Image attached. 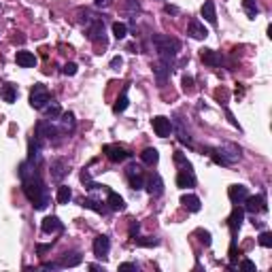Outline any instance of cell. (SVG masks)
<instances>
[{
    "label": "cell",
    "instance_id": "cell-1",
    "mask_svg": "<svg viewBox=\"0 0 272 272\" xmlns=\"http://www.w3.org/2000/svg\"><path fill=\"white\" fill-rule=\"evenodd\" d=\"M41 166H32L28 159L21 162L17 168V174L21 179V189H23V196L30 200V204L34 206L36 211H45L51 202V196H49V187L45 185V181L41 179V172H38Z\"/></svg>",
    "mask_w": 272,
    "mask_h": 272
},
{
    "label": "cell",
    "instance_id": "cell-2",
    "mask_svg": "<svg viewBox=\"0 0 272 272\" xmlns=\"http://www.w3.org/2000/svg\"><path fill=\"white\" fill-rule=\"evenodd\" d=\"M151 41H153V47H155L159 60H170V62H174L177 53L181 51V43L177 41V38H172V36L153 34V38H151Z\"/></svg>",
    "mask_w": 272,
    "mask_h": 272
},
{
    "label": "cell",
    "instance_id": "cell-3",
    "mask_svg": "<svg viewBox=\"0 0 272 272\" xmlns=\"http://www.w3.org/2000/svg\"><path fill=\"white\" fill-rule=\"evenodd\" d=\"M211 157H213V162L219 166H232L241 159V147L234 145V142H226V145L213 149Z\"/></svg>",
    "mask_w": 272,
    "mask_h": 272
},
{
    "label": "cell",
    "instance_id": "cell-4",
    "mask_svg": "<svg viewBox=\"0 0 272 272\" xmlns=\"http://www.w3.org/2000/svg\"><path fill=\"white\" fill-rule=\"evenodd\" d=\"M64 132L60 130V126L58 124H53L51 119H41V122L36 124V132H34V136L38 140H49V142H55L58 140V136H62Z\"/></svg>",
    "mask_w": 272,
    "mask_h": 272
},
{
    "label": "cell",
    "instance_id": "cell-5",
    "mask_svg": "<svg viewBox=\"0 0 272 272\" xmlns=\"http://www.w3.org/2000/svg\"><path fill=\"white\" fill-rule=\"evenodd\" d=\"M85 36L90 38L92 43H102V47L107 45V38H105V17H96L85 23Z\"/></svg>",
    "mask_w": 272,
    "mask_h": 272
},
{
    "label": "cell",
    "instance_id": "cell-6",
    "mask_svg": "<svg viewBox=\"0 0 272 272\" xmlns=\"http://www.w3.org/2000/svg\"><path fill=\"white\" fill-rule=\"evenodd\" d=\"M49 100H51V94H49V90H47V85H43V83L32 85V90H30V107L32 109L43 111Z\"/></svg>",
    "mask_w": 272,
    "mask_h": 272
},
{
    "label": "cell",
    "instance_id": "cell-7",
    "mask_svg": "<svg viewBox=\"0 0 272 272\" xmlns=\"http://www.w3.org/2000/svg\"><path fill=\"white\" fill-rule=\"evenodd\" d=\"M102 153L107 155V159H111L113 164H122L126 159H132V151H128L126 147L122 145H105L102 147Z\"/></svg>",
    "mask_w": 272,
    "mask_h": 272
},
{
    "label": "cell",
    "instance_id": "cell-8",
    "mask_svg": "<svg viewBox=\"0 0 272 272\" xmlns=\"http://www.w3.org/2000/svg\"><path fill=\"white\" fill-rule=\"evenodd\" d=\"M126 179H128V183H130V187L136 189V191L145 187V174H142V168L136 162H132L126 168Z\"/></svg>",
    "mask_w": 272,
    "mask_h": 272
},
{
    "label": "cell",
    "instance_id": "cell-9",
    "mask_svg": "<svg viewBox=\"0 0 272 272\" xmlns=\"http://www.w3.org/2000/svg\"><path fill=\"white\" fill-rule=\"evenodd\" d=\"M245 213H251V215H255V213H266L268 211V204H266V194H258V196H247V200H245Z\"/></svg>",
    "mask_w": 272,
    "mask_h": 272
},
{
    "label": "cell",
    "instance_id": "cell-10",
    "mask_svg": "<svg viewBox=\"0 0 272 272\" xmlns=\"http://www.w3.org/2000/svg\"><path fill=\"white\" fill-rule=\"evenodd\" d=\"M245 221V209H241V204H234V211H232L230 219H228V226H230V234H232V241L236 243V236H238V230H241Z\"/></svg>",
    "mask_w": 272,
    "mask_h": 272
},
{
    "label": "cell",
    "instance_id": "cell-11",
    "mask_svg": "<svg viewBox=\"0 0 272 272\" xmlns=\"http://www.w3.org/2000/svg\"><path fill=\"white\" fill-rule=\"evenodd\" d=\"M28 162L32 166H41V162H43V142L38 140L36 136H32L28 142Z\"/></svg>",
    "mask_w": 272,
    "mask_h": 272
},
{
    "label": "cell",
    "instance_id": "cell-12",
    "mask_svg": "<svg viewBox=\"0 0 272 272\" xmlns=\"http://www.w3.org/2000/svg\"><path fill=\"white\" fill-rule=\"evenodd\" d=\"M177 185L187 189V187H196V174H194V166H183L177 172Z\"/></svg>",
    "mask_w": 272,
    "mask_h": 272
},
{
    "label": "cell",
    "instance_id": "cell-13",
    "mask_svg": "<svg viewBox=\"0 0 272 272\" xmlns=\"http://www.w3.org/2000/svg\"><path fill=\"white\" fill-rule=\"evenodd\" d=\"M172 64H174V62H170V60H159L155 66H153V75H155V81H157L159 87H162V85L168 81V77H170Z\"/></svg>",
    "mask_w": 272,
    "mask_h": 272
},
{
    "label": "cell",
    "instance_id": "cell-14",
    "mask_svg": "<svg viewBox=\"0 0 272 272\" xmlns=\"http://www.w3.org/2000/svg\"><path fill=\"white\" fill-rule=\"evenodd\" d=\"M111 251V238L107 234H100L94 238V255L98 260H107Z\"/></svg>",
    "mask_w": 272,
    "mask_h": 272
},
{
    "label": "cell",
    "instance_id": "cell-15",
    "mask_svg": "<svg viewBox=\"0 0 272 272\" xmlns=\"http://www.w3.org/2000/svg\"><path fill=\"white\" fill-rule=\"evenodd\" d=\"M151 126H153V132L157 136H162V138L170 136V132H172V122L168 117H164V115H157V117L151 119Z\"/></svg>",
    "mask_w": 272,
    "mask_h": 272
},
{
    "label": "cell",
    "instance_id": "cell-16",
    "mask_svg": "<svg viewBox=\"0 0 272 272\" xmlns=\"http://www.w3.org/2000/svg\"><path fill=\"white\" fill-rule=\"evenodd\" d=\"M49 172H51V179L60 183V181L68 174V159H64V157L53 159V162H51V168H49Z\"/></svg>",
    "mask_w": 272,
    "mask_h": 272
},
{
    "label": "cell",
    "instance_id": "cell-17",
    "mask_svg": "<svg viewBox=\"0 0 272 272\" xmlns=\"http://www.w3.org/2000/svg\"><path fill=\"white\" fill-rule=\"evenodd\" d=\"M145 187H147V191H149V194L153 196V198H159V196L164 194V179L159 177L157 172L149 174V179H147V185H145Z\"/></svg>",
    "mask_w": 272,
    "mask_h": 272
},
{
    "label": "cell",
    "instance_id": "cell-18",
    "mask_svg": "<svg viewBox=\"0 0 272 272\" xmlns=\"http://www.w3.org/2000/svg\"><path fill=\"white\" fill-rule=\"evenodd\" d=\"M41 230H43V234H60V232H64V223L55 215H51V217L43 219Z\"/></svg>",
    "mask_w": 272,
    "mask_h": 272
},
{
    "label": "cell",
    "instance_id": "cell-19",
    "mask_svg": "<svg viewBox=\"0 0 272 272\" xmlns=\"http://www.w3.org/2000/svg\"><path fill=\"white\" fill-rule=\"evenodd\" d=\"M107 191V206H109V211H117V213H122L126 211V202H124V198L117 194V191L113 189H105Z\"/></svg>",
    "mask_w": 272,
    "mask_h": 272
},
{
    "label": "cell",
    "instance_id": "cell-20",
    "mask_svg": "<svg viewBox=\"0 0 272 272\" xmlns=\"http://www.w3.org/2000/svg\"><path fill=\"white\" fill-rule=\"evenodd\" d=\"M187 34L191 38H196V41H204V38L209 36V30L204 28V23L200 19H191L189 26H187Z\"/></svg>",
    "mask_w": 272,
    "mask_h": 272
},
{
    "label": "cell",
    "instance_id": "cell-21",
    "mask_svg": "<svg viewBox=\"0 0 272 272\" xmlns=\"http://www.w3.org/2000/svg\"><path fill=\"white\" fill-rule=\"evenodd\" d=\"M247 196H249V189L245 185H230V189H228V198L232 204H243Z\"/></svg>",
    "mask_w": 272,
    "mask_h": 272
},
{
    "label": "cell",
    "instance_id": "cell-22",
    "mask_svg": "<svg viewBox=\"0 0 272 272\" xmlns=\"http://www.w3.org/2000/svg\"><path fill=\"white\" fill-rule=\"evenodd\" d=\"M81 206H83V209H90L94 213H98V215H107L109 213L107 202H102V200H98V198H83Z\"/></svg>",
    "mask_w": 272,
    "mask_h": 272
},
{
    "label": "cell",
    "instance_id": "cell-23",
    "mask_svg": "<svg viewBox=\"0 0 272 272\" xmlns=\"http://www.w3.org/2000/svg\"><path fill=\"white\" fill-rule=\"evenodd\" d=\"M60 130L64 134H73L75 128H77V122H75V113H70V111H66V113L60 115Z\"/></svg>",
    "mask_w": 272,
    "mask_h": 272
},
{
    "label": "cell",
    "instance_id": "cell-24",
    "mask_svg": "<svg viewBox=\"0 0 272 272\" xmlns=\"http://www.w3.org/2000/svg\"><path fill=\"white\" fill-rule=\"evenodd\" d=\"M15 62H17V66H21V68H34L38 60H36V55L30 51H17L15 53Z\"/></svg>",
    "mask_w": 272,
    "mask_h": 272
},
{
    "label": "cell",
    "instance_id": "cell-25",
    "mask_svg": "<svg viewBox=\"0 0 272 272\" xmlns=\"http://www.w3.org/2000/svg\"><path fill=\"white\" fill-rule=\"evenodd\" d=\"M81 262H83V255H81V253H79V251H68V253L62 255L60 266H62V268H75V266H79Z\"/></svg>",
    "mask_w": 272,
    "mask_h": 272
},
{
    "label": "cell",
    "instance_id": "cell-26",
    "mask_svg": "<svg viewBox=\"0 0 272 272\" xmlns=\"http://www.w3.org/2000/svg\"><path fill=\"white\" fill-rule=\"evenodd\" d=\"M181 204L185 206L189 213H198L200 209H202V204H200V198L194 196V194H183V196H181Z\"/></svg>",
    "mask_w": 272,
    "mask_h": 272
},
{
    "label": "cell",
    "instance_id": "cell-27",
    "mask_svg": "<svg viewBox=\"0 0 272 272\" xmlns=\"http://www.w3.org/2000/svg\"><path fill=\"white\" fill-rule=\"evenodd\" d=\"M200 13H202V17L211 23V26H217V13H215V2L213 0H206V2L202 4V9H200Z\"/></svg>",
    "mask_w": 272,
    "mask_h": 272
},
{
    "label": "cell",
    "instance_id": "cell-28",
    "mask_svg": "<svg viewBox=\"0 0 272 272\" xmlns=\"http://www.w3.org/2000/svg\"><path fill=\"white\" fill-rule=\"evenodd\" d=\"M200 58H202L204 64H209V66H221V55L215 51V49H202V53H200Z\"/></svg>",
    "mask_w": 272,
    "mask_h": 272
},
{
    "label": "cell",
    "instance_id": "cell-29",
    "mask_svg": "<svg viewBox=\"0 0 272 272\" xmlns=\"http://www.w3.org/2000/svg\"><path fill=\"white\" fill-rule=\"evenodd\" d=\"M0 98L4 102H9V105H13V102L17 100V85H11V83L2 85L0 87Z\"/></svg>",
    "mask_w": 272,
    "mask_h": 272
},
{
    "label": "cell",
    "instance_id": "cell-30",
    "mask_svg": "<svg viewBox=\"0 0 272 272\" xmlns=\"http://www.w3.org/2000/svg\"><path fill=\"white\" fill-rule=\"evenodd\" d=\"M140 159H142V164H147V166H155V164L159 162L157 149H155V147H147V149L140 153Z\"/></svg>",
    "mask_w": 272,
    "mask_h": 272
},
{
    "label": "cell",
    "instance_id": "cell-31",
    "mask_svg": "<svg viewBox=\"0 0 272 272\" xmlns=\"http://www.w3.org/2000/svg\"><path fill=\"white\" fill-rule=\"evenodd\" d=\"M43 113H45V119H58V117L62 115V109H60V105H58L55 100H49V102L45 105Z\"/></svg>",
    "mask_w": 272,
    "mask_h": 272
},
{
    "label": "cell",
    "instance_id": "cell-32",
    "mask_svg": "<svg viewBox=\"0 0 272 272\" xmlns=\"http://www.w3.org/2000/svg\"><path fill=\"white\" fill-rule=\"evenodd\" d=\"M55 200H58V204H68L70 200H73V189H70L68 185H60Z\"/></svg>",
    "mask_w": 272,
    "mask_h": 272
},
{
    "label": "cell",
    "instance_id": "cell-33",
    "mask_svg": "<svg viewBox=\"0 0 272 272\" xmlns=\"http://www.w3.org/2000/svg\"><path fill=\"white\" fill-rule=\"evenodd\" d=\"M243 9H245V13H247V17H249V19H255L260 15V6H258L255 0H243Z\"/></svg>",
    "mask_w": 272,
    "mask_h": 272
},
{
    "label": "cell",
    "instance_id": "cell-34",
    "mask_svg": "<svg viewBox=\"0 0 272 272\" xmlns=\"http://www.w3.org/2000/svg\"><path fill=\"white\" fill-rule=\"evenodd\" d=\"M177 134H179V140L183 142V145H187V147H194V140H191V136L189 132H185V128H183V122L177 117Z\"/></svg>",
    "mask_w": 272,
    "mask_h": 272
},
{
    "label": "cell",
    "instance_id": "cell-35",
    "mask_svg": "<svg viewBox=\"0 0 272 272\" xmlns=\"http://www.w3.org/2000/svg\"><path fill=\"white\" fill-rule=\"evenodd\" d=\"M128 105H130V100H128V90H124V94L117 98V102L113 105V113L119 115V113H124V111L128 109Z\"/></svg>",
    "mask_w": 272,
    "mask_h": 272
},
{
    "label": "cell",
    "instance_id": "cell-36",
    "mask_svg": "<svg viewBox=\"0 0 272 272\" xmlns=\"http://www.w3.org/2000/svg\"><path fill=\"white\" fill-rule=\"evenodd\" d=\"M134 243H136V247H157V245H159V238H155V236L138 238V236H136V238H134Z\"/></svg>",
    "mask_w": 272,
    "mask_h": 272
},
{
    "label": "cell",
    "instance_id": "cell-37",
    "mask_svg": "<svg viewBox=\"0 0 272 272\" xmlns=\"http://www.w3.org/2000/svg\"><path fill=\"white\" fill-rule=\"evenodd\" d=\"M113 36L117 38V41H122V38L128 36V26H126V23H122V21L113 23Z\"/></svg>",
    "mask_w": 272,
    "mask_h": 272
},
{
    "label": "cell",
    "instance_id": "cell-38",
    "mask_svg": "<svg viewBox=\"0 0 272 272\" xmlns=\"http://www.w3.org/2000/svg\"><path fill=\"white\" fill-rule=\"evenodd\" d=\"M140 11V2L138 0H126V13L130 15V17L134 19L136 17V13Z\"/></svg>",
    "mask_w": 272,
    "mask_h": 272
},
{
    "label": "cell",
    "instance_id": "cell-39",
    "mask_svg": "<svg viewBox=\"0 0 272 272\" xmlns=\"http://www.w3.org/2000/svg\"><path fill=\"white\" fill-rule=\"evenodd\" d=\"M258 243L262 247H266V249H270V247H272V232H262L260 238H258Z\"/></svg>",
    "mask_w": 272,
    "mask_h": 272
},
{
    "label": "cell",
    "instance_id": "cell-40",
    "mask_svg": "<svg viewBox=\"0 0 272 272\" xmlns=\"http://www.w3.org/2000/svg\"><path fill=\"white\" fill-rule=\"evenodd\" d=\"M62 73L66 75V77H75V75H77V64H75V62L64 64V66H62Z\"/></svg>",
    "mask_w": 272,
    "mask_h": 272
},
{
    "label": "cell",
    "instance_id": "cell-41",
    "mask_svg": "<svg viewBox=\"0 0 272 272\" xmlns=\"http://www.w3.org/2000/svg\"><path fill=\"white\" fill-rule=\"evenodd\" d=\"M196 234L200 236V241H202V245H204V247H211V243H213V238H211V232H206V230H198Z\"/></svg>",
    "mask_w": 272,
    "mask_h": 272
},
{
    "label": "cell",
    "instance_id": "cell-42",
    "mask_svg": "<svg viewBox=\"0 0 272 272\" xmlns=\"http://www.w3.org/2000/svg\"><path fill=\"white\" fill-rule=\"evenodd\" d=\"M138 232H140V223L138 221H130V228H128V234H130V238H132V241H134V238L136 236H138Z\"/></svg>",
    "mask_w": 272,
    "mask_h": 272
},
{
    "label": "cell",
    "instance_id": "cell-43",
    "mask_svg": "<svg viewBox=\"0 0 272 272\" xmlns=\"http://www.w3.org/2000/svg\"><path fill=\"white\" fill-rule=\"evenodd\" d=\"M238 268H241V270H247V272H253L255 270V264L251 262V260H241V264H238Z\"/></svg>",
    "mask_w": 272,
    "mask_h": 272
},
{
    "label": "cell",
    "instance_id": "cell-44",
    "mask_svg": "<svg viewBox=\"0 0 272 272\" xmlns=\"http://www.w3.org/2000/svg\"><path fill=\"white\" fill-rule=\"evenodd\" d=\"M236 260H238V251H236V243L232 241V245H230V264L234 266L236 264Z\"/></svg>",
    "mask_w": 272,
    "mask_h": 272
},
{
    "label": "cell",
    "instance_id": "cell-45",
    "mask_svg": "<svg viewBox=\"0 0 272 272\" xmlns=\"http://www.w3.org/2000/svg\"><path fill=\"white\" fill-rule=\"evenodd\" d=\"M96 9H109L111 4H113V0H94Z\"/></svg>",
    "mask_w": 272,
    "mask_h": 272
},
{
    "label": "cell",
    "instance_id": "cell-46",
    "mask_svg": "<svg viewBox=\"0 0 272 272\" xmlns=\"http://www.w3.org/2000/svg\"><path fill=\"white\" fill-rule=\"evenodd\" d=\"M183 87H185V90H191V87H194V77L183 75Z\"/></svg>",
    "mask_w": 272,
    "mask_h": 272
},
{
    "label": "cell",
    "instance_id": "cell-47",
    "mask_svg": "<svg viewBox=\"0 0 272 272\" xmlns=\"http://www.w3.org/2000/svg\"><path fill=\"white\" fill-rule=\"evenodd\" d=\"M122 64H124V60L119 58V55H115V58L111 60V68H113V70H119V68H122Z\"/></svg>",
    "mask_w": 272,
    "mask_h": 272
},
{
    "label": "cell",
    "instance_id": "cell-48",
    "mask_svg": "<svg viewBox=\"0 0 272 272\" xmlns=\"http://www.w3.org/2000/svg\"><path fill=\"white\" fill-rule=\"evenodd\" d=\"M51 245H53V243H49V245H36V253H38V255H45L47 251L51 249Z\"/></svg>",
    "mask_w": 272,
    "mask_h": 272
},
{
    "label": "cell",
    "instance_id": "cell-49",
    "mask_svg": "<svg viewBox=\"0 0 272 272\" xmlns=\"http://www.w3.org/2000/svg\"><path fill=\"white\" fill-rule=\"evenodd\" d=\"M41 268H43V270H58V268H62V266H60V264H55V262H47V264H43Z\"/></svg>",
    "mask_w": 272,
    "mask_h": 272
},
{
    "label": "cell",
    "instance_id": "cell-50",
    "mask_svg": "<svg viewBox=\"0 0 272 272\" xmlns=\"http://www.w3.org/2000/svg\"><path fill=\"white\" fill-rule=\"evenodd\" d=\"M119 270H138V266H136V264L126 262V264H122V266H119Z\"/></svg>",
    "mask_w": 272,
    "mask_h": 272
},
{
    "label": "cell",
    "instance_id": "cell-51",
    "mask_svg": "<svg viewBox=\"0 0 272 272\" xmlns=\"http://www.w3.org/2000/svg\"><path fill=\"white\" fill-rule=\"evenodd\" d=\"M164 11H166L168 15H177V13H179V9H177V6H172V4H166Z\"/></svg>",
    "mask_w": 272,
    "mask_h": 272
},
{
    "label": "cell",
    "instance_id": "cell-52",
    "mask_svg": "<svg viewBox=\"0 0 272 272\" xmlns=\"http://www.w3.org/2000/svg\"><path fill=\"white\" fill-rule=\"evenodd\" d=\"M87 268H90V270H102V266H98V264H90Z\"/></svg>",
    "mask_w": 272,
    "mask_h": 272
}]
</instances>
